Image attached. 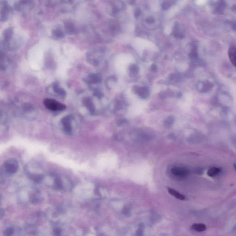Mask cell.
<instances>
[{
  "label": "cell",
  "instance_id": "cell-6",
  "mask_svg": "<svg viewBox=\"0 0 236 236\" xmlns=\"http://www.w3.org/2000/svg\"><path fill=\"white\" fill-rule=\"evenodd\" d=\"M33 0H20L14 5V7L18 11H21L24 8H28L32 5Z\"/></svg>",
  "mask_w": 236,
  "mask_h": 236
},
{
  "label": "cell",
  "instance_id": "cell-1",
  "mask_svg": "<svg viewBox=\"0 0 236 236\" xmlns=\"http://www.w3.org/2000/svg\"><path fill=\"white\" fill-rule=\"evenodd\" d=\"M18 200L22 204H35L40 203L42 200L39 191L32 185H26L22 187L18 191Z\"/></svg>",
  "mask_w": 236,
  "mask_h": 236
},
{
  "label": "cell",
  "instance_id": "cell-9",
  "mask_svg": "<svg viewBox=\"0 0 236 236\" xmlns=\"http://www.w3.org/2000/svg\"><path fill=\"white\" fill-rule=\"evenodd\" d=\"M167 190H168L169 193H170L173 197H175L176 198L179 199L180 200H183V201L185 200L186 198L185 196L179 193L178 191H177L171 188H168Z\"/></svg>",
  "mask_w": 236,
  "mask_h": 236
},
{
  "label": "cell",
  "instance_id": "cell-10",
  "mask_svg": "<svg viewBox=\"0 0 236 236\" xmlns=\"http://www.w3.org/2000/svg\"><path fill=\"white\" fill-rule=\"evenodd\" d=\"M24 232L29 235H35V233L37 232V230L34 225L30 224L25 228Z\"/></svg>",
  "mask_w": 236,
  "mask_h": 236
},
{
  "label": "cell",
  "instance_id": "cell-8",
  "mask_svg": "<svg viewBox=\"0 0 236 236\" xmlns=\"http://www.w3.org/2000/svg\"><path fill=\"white\" fill-rule=\"evenodd\" d=\"M236 48L235 47H232L229 49L228 51V55L231 62L234 67H236Z\"/></svg>",
  "mask_w": 236,
  "mask_h": 236
},
{
  "label": "cell",
  "instance_id": "cell-16",
  "mask_svg": "<svg viewBox=\"0 0 236 236\" xmlns=\"http://www.w3.org/2000/svg\"><path fill=\"white\" fill-rule=\"evenodd\" d=\"M1 116H2V114H1V113L0 112V118Z\"/></svg>",
  "mask_w": 236,
  "mask_h": 236
},
{
  "label": "cell",
  "instance_id": "cell-13",
  "mask_svg": "<svg viewBox=\"0 0 236 236\" xmlns=\"http://www.w3.org/2000/svg\"><path fill=\"white\" fill-rule=\"evenodd\" d=\"M15 232V230L12 227H8L4 231V235L5 236H10L13 235Z\"/></svg>",
  "mask_w": 236,
  "mask_h": 236
},
{
  "label": "cell",
  "instance_id": "cell-7",
  "mask_svg": "<svg viewBox=\"0 0 236 236\" xmlns=\"http://www.w3.org/2000/svg\"><path fill=\"white\" fill-rule=\"evenodd\" d=\"M14 35V30L12 27L7 28L3 32L4 41H8L12 39Z\"/></svg>",
  "mask_w": 236,
  "mask_h": 236
},
{
  "label": "cell",
  "instance_id": "cell-12",
  "mask_svg": "<svg viewBox=\"0 0 236 236\" xmlns=\"http://www.w3.org/2000/svg\"><path fill=\"white\" fill-rule=\"evenodd\" d=\"M220 172V170L217 167H212L209 169L207 173V174L209 177H214L217 174H218Z\"/></svg>",
  "mask_w": 236,
  "mask_h": 236
},
{
  "label": "cell",
  "instance_id": "cell-3",
  "mask_svg": "<svg viewBox=\"0 0 236 236\" xmlns=\"http://www.w3.org/2000/svg\"><path fill=\"white\" fill-rule=\"evenodd\" d=\"M19 166L18 161L14 159H9L4 162L3 169L6 173L12 175L18 171Z\"/></svg>",
  "mask_w": 236,
  "mask_h": 236
},
{
  "label": "cell",
  "instance_id": "cell-11",
  "mask_svg": "<svg viewBox=\"0 0 236 236\" xmlns=\"http://www.w3.org/2000/svg\"><path fill=\"white\" fill-rule=\"evenodd\" d=\"M192 228L194 230L198 232H203L206 230V226L205 225L202 223L194 224L192 226Z\"/></svg>",
  "mask_w": 236,
  "mask_h": 236
},
{
  "label": "cell",
  "instance_id": "cell-15",
  "mask_svg": "<svg viewBox=\"0 0 236 236\" xmlns=\"http://www.w3.org/2000/svg\"><path fill=\"white\" fill-rule=\"evenodd\" d=\"M5 215V211L3 209H0V220L3 218Z\"/></svg>",
  "mask_w": 236,
  "mask_h": 236
},
{
  "label": "cell",
  "instance_id": "cell-5",
  "mask_svg": "<svg viewBox=\"0 0 236 236\" xmlns=\"http://www.w3.org/2000/svg\"><path fill=\"white\" fill-rule=\"evenodd\" d=\"M171 173L175 177L179 178H184L189 174L188 169L182 167H173L171 169Z\"/></svg>",
  "mask_w": 236,
  "mask_h": 236
},
{
  "label": "cell",
  "instance_id": "cell-2",
  "mask_svg": "<svg viewBox=\"0 0 236 236\" xmlns=\"http://www.w3.org/2000/svg\"><path fill=\"white\" fill-rule=\"evenodd\" d=\"M12 8L5 0L0 1V21H6L10 17Z\"/></svg>",
  "mask_w": 236,
  "mask_h": 236
},
{
  "label": "cell",
  "instance_id": "cell-4",
  "mask_svg": "<svg viewBox=\"0 0 236 236\" xmlns=\"http://www.w3.org/2000/svg\"><path fill=\"white\" fill-rule=\"evenodd\" d=\"M43 103L47 108L52 111L64 110L66 106L57 101L52 99L47 98L44 100Z\"/></svg>",
  "mask_w": 236,
  "mask_h": 236
},
{
  "label": "cell",
  "instance_id": "cell-14",
  "mask_svg": "<svg viewBox=\"0 0 236 236\" xmlns=\"http://www.w3.org/2000/svg\"><path fill=\"white\" fill-rule=\"evenodd\" d=\"M69 119H67V118H66L63 122V124L64 125L65 130L68 132H70L71 131V126L69 123Z\"/></svg>",
  "mask_w": 236,
  "mask_h": 236
},
{
  "label": "cell",
  "instance_id": "cell-17",
  "mask_svg": "<svg viewBox=\"0 0 236 236\" xmlns=\"http://www.w3.org/2000/svg\"><path fill=\"white\" fill-rule=\"evenodd\" d=\"M0 202H1V197H0Z\"/></svg>",
  "mask_w": 236,
  "mask_h": 236
}]
</instances>
